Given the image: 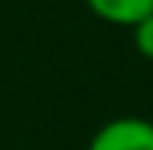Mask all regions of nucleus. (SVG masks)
Listing matches in <instances>:
<instances>
[{
	"label": "nucleus",
	"mask_w": 153,
	"mask_h": 150,
	"mask_svg": "<svg viewBox=\"0 0 153 150\" xmlns=\"http://www.w3.org/2000/svg\"><path fill=\"white\" fill-rule=\"evenodd\" d=\"M0 150H10V147H0Z\"/></svg>",
	"instance_id": "20e7f679"
},
{
	"label": "nucleus",
	"mask_w": 153,
	"mask_h": 150,
	"mask_svg": "<svg viewBox=\"0 0 153 150\" xmlns=\"http://www.w3.org/2000/svg\"><path fill=\"white\" fill-rule=\"evenodd\" d=\"M131 41H134V50L141 53L144 59L153 63V13L144 16L137 25H131Z\"/></svg>",
	"instance_id": "7ed1b4c3"
},
{
	"label": "nucleus",
	"mask_w": 153,
	"mask_h": 150,
	"mask_svg": "<svg viewBox=\"0 0 153 150\" xmlns=\"http://www.w3.org/2000/svg\"><path fill=\"white\" fill-rule=\"evenodd\" d=\"M85 6L106 25H137L144 16L153 13V0H85Z\"/></svg>",
	"instance_id": "f03ea898"
},
{
	"label": "nucleus",
	"mask_w": 153,
	"mask_h": 150,
	"mask_svg": "<svg viewBox=\"0 0 153 150\" xmlns=\"http://www.w3.org/2000/svg\"><path fill=\"white\" fill-rule=\"evenodd\" d=\"M88 150H153V122L144 116H116L91 134Z\"/></svg>",
	"instance_id": "f257e3e1"
}]
</instances>
